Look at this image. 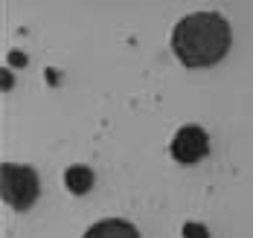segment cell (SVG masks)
<instances>
[{"label": "cell", "instance_id": "1", "mask_svg": "<svg viewBox=\"0 0 253 238\" xmlns=\"http://www.w3.org/2000/svg\"><path fill=\"white\" fill-rule=\"evenodd\" d=\"M172 50L186 67H210L230 50V27L218 12H195L177 21Z\"/></svg>", "mask_w": 253, "mask_h": 238}, {"label": "cell", "instance_id": "2", "mask_svg": "<svg viewBox=\"0 0 253 238\" xmlns=\"http://www.w3.org/2000/svg\"><path fill=\"white\" fill-rule=\"evenodd\" d=\"M38 192H41V183H38L35 169L3 163V169H0V195L12 209L18 212L29 209L38 201Z\"/></svg>", "mask_w": 253, "mask_h": 238}, {"label": "cell", "instance_id": "3", "mask_svg": "<svg viewBox=\"0 0 253 238\" xmlns=\"http://www.w3.org/2000/svg\"><path fill=\"white\" fill-rule=\"evenodd\" d=\"M207 151H210V139H207L204 128H198V125H183L172 139V157L177 163H186V166L198 163Z\"/></svg>", "mask_w": 253, "mask_h": 238}, {"label": "cell", "instance_id": "4", "mask_svg": "<svg viewBox=\"0 0 253 238\" xmlns=\"http://www.w3.org/2000/svg\"><path fill=\"white\" fill-rule=\"evenodd\" d=\"M84 238H140V233H137L134 224H128L123 218H108V221L93 224L84 233Z\"/></svg>", "mask_w": 253, "mask_h": 238}, {"label": "cell", "instance_id": "5", "mask_svg": "<svg viewBox=\"0 0 253 238\" xmlns=\"http://www.w3.org/2000/svg\"><path fill=\"white\" fill-rule=\"evenodd\" d=\"M64 183H67V189H70L73 195H84V192L93 186V171H90L87 166H70V169L64 171Z\"/></svg>", "mask_w": 253, "mask_h": 238}, {"label": "cell", "instance_id": "6", "mask_svg": "<svg viewBox=\"0 0 253 238\" xmlns=\"http://www.w3.org/2000/svg\"><path fill=\"white\" fill-rule=\"evenodd\" d=\"M183 238H210V233H207V227H201V224H186L183 227Z\"/></svg>", "mask_w": 253, "mask_h": 238}, {"label": "cell", "instance_id": "7", "mask_svg": "<svg viewBox=\"0 0 253 238\" xmlns=\"http://www.w3.org/2000/svg\"><path fill=\"white\" fill-rule=\"evenodd\" d=\"M3 87H12V76H9L6 70H3Z\"/></svg>", "mask_w": 253, "mask_h": 238}]
</instances>
